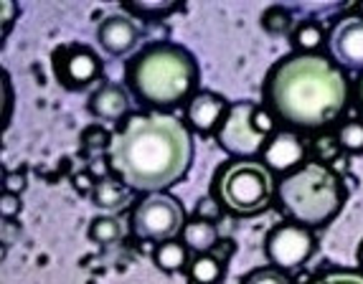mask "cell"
I'll return each instance as SVG.
<instances>
[{"instance_id":"6da1fadb","label":"cell","mask_w":363,"mask_h":284,"mask_svg":"<svg viewBox=\"0 0 363 284\" xmlns=\"http://www.w3.org/2000/svg\"><path fill=\"white\" fill-rule=\"evenodd\" d=\"M107 160L128 188L140 193H163L191 170L194 137L173 115H133L112 137Z\"/></svg>"},{"instance_id":"7a4b0ae2","label":"cell","mask_w":363,"mask_h":284,"mask_svg":"<svg viewBox=\"0 0 363 284\" xmlns=\"http://www.w3.org/2000/svg\"><path fill=\"white\" fill-rule=\"evenodd\" d=\"M264 99L292 127L320 130L345 112L348 76L335 61L295 54L274 64L264 81Z\"/></svg>"},{"instance_id":"3957f363","label":"cell","mask_w":363,"mask_h":284,"mask_svg":"<svg viewBox=\"0 0 363 284\" xmlns=\"http://www.w3.org/2000/svg\"><path fill=\"white\" fill-rule=\"evenodd\" d=\"M199 81L194 54L178 43H155L140 51L128 67V84L140 102L176 107L191 97Z\"/></svg>"},{"instance_id":"277c9868","label":"cell","mask_w":363,"mask_h":284,"mask_svg":"<svg viewBox=\"0 0 363 284\" xmlns=\"http://www.w3.org/2000/svg\"><path fill=\"white\" fill-rule=\"evenodd\" d=\"M279 203L295 224L325 226L343 208L345 191L340 178L323 163H308L277 188Z\"/></svg>"},{"instance_id":"5b68a950","label":"cell","mask_w":363,"mask_h":284,"mask_svg":"<svg viewBox=\"0 0 363 284\" xmlns=\"http://www.w3.org/2000/svg\"><path fill=\"white\" fill-rule=\"evenodd\" d=\"M274 193L272 173L264 163L255 160H234L218 170L213 195L236 216H257L262 213Z\"/></svg>"},{"instance_id":"8992f818","label":"cell","mask_w":363,"mask_h":284,"mask_svg":"<svg viewBox=\"0 0 363 284\" xmlns=\"http://www.w3.org/2000/svg\"><path fill=\"white\" fill-rule=\"evenodd\" d=\"M133 234L143 242H173V236L186 229V211L173 195L147 193L133 208Z\"/></svg>"},{"instance_id":"52a82bcc","label":"cell","mask_w":363,"mask_h":284,"mask_svg":"<svg viewBox=\"0 0 363 284\" xmlns=\"http://www.w3.org/2000/svg\"><path fill=\"white\" fill-rule=\"evenodd\" d=\"M257 104L236 102L226 109V117L216 132L218 147L234 157H252L269 142L267 135L257 127Z\"/></svg>"},{"instance_id":"ba28073f","label":"cell","mask_w":363,"mask_h":284,"mask_svg":"<svg viewBox=\"0 0 363 284\" xmlns=\"http://www.w3.org/2000/svg\"><path fill=\"white\" fill-rule=\"evenodd\" d=\"M315 249H318V242L313 231L303 224H279L264 239L267 259L279 272H295L303 264H308Z\"/></svg>"},{"instance_id":"9c48e42d","label":"cell","mask_w":363,"mask_h":284,"mask_svg":"<svg viewBox=\"0 0 363 284\" xmlns=\"http://www.w3.org/2000/svg\"><path fill=\"white\" fill-rule=\"evenodd\" d=\"M143 38V25L138 18L128 13H109L97 28V41L109 56L125 59L140 46Z\"/></svg>"},{"instance_id":"30bf717a","label":"cell","mask_w":363,"mask_h":284,"mask_svg":"<svg viewBox=\"0 0 363 284\" xmlns=\"http://www.w3.org/2000/svg\"><path fill=\"white\" fill-rule=\"evenodd\" d=\"M330 54L340 69L363 72V16H345L330 30Z\"/></svg>"},{"instance_id":"8fae6325","label":"cell","mask_w":363,"mask_h":284,"mask_svg":"<svg viewBox=\"0 0 363 284\" xmlns=\"http://www.w3.org/2000/svg\"><path fill=\"white\" fill-rule=\"evenodd\" d=\"M54 67L61 84L69 86V89H84L102 74V64H99L97 54L86 46L64 49L61 54H56Z\"/></svg>"},{"instance_id":"7c38bea8","label":"cell","mask_w":363,"mask_h":284,"mask_svg":"<svg viewBox=\"0 0 363 284\" xmlns=\"http://www.w3.org/2000/svg\"><path fill=\"white\" fill-rule=\"evenodd\" d=\"M188 125L199 135H211L216 127H221V122L226 117V99L213 94V91H199L191 102H188Z\"/></svg>"},{"instance_id":"4fadbf2b","label":"cell","mask_w":363,"mask_h":284,"mask_svg":"<svg viewBox=\"0 0 363 284\" xmlns=\"http://www.w3.org/2000/svg\"><path fill=\"white\" fill-rule=\"evenodd\" d=\"M305 145L295 132H277L264 145V165L277 173H287L303 163Z\"/></svg>"},{"instance_id":"5bb4252c","label":"cell","mask_w":363,"mask_h":284,"mask_svg":"<svg viewBox=\"0 0 363 284\" xmlns=\"http://www.w3.org/2000/svg\"><path fill=\"white\" fill-rule=\"evenodd\" d=\"M130 112V94L120 84H104L89 99V115L99 122H120Z\"/></svg>"},{"instance_id":"9a60e30c","label":"cell","mask_w":363,"mask_h":284,"mask_svg":"<svg viewBox=\"0 0 363 284\" xmlns=\"http://www.w3.org/2000/svg\"><path fill=\"white\" fill-rule=\"evenodd\" d=\"M183 244H186L188 249L199 251V254L213 251L218 244V231H216V226H213V221L196 218V221L186 224V229H183Z\"/></svg>"},{"instance_id":"2e32d148","label":"cell","mask_w":363,"mask_h":284,"mask_svg":"<svg viewBox=\"0 0 363 284\" xmlns=\"http://www.w3.org/2000/svg\"><path fill=\"white\" fill-rule=\"evenodd\" d=\"M91 200L102 211H120L128 203V188L125 183H117L115 178H102L91 191Z\"/></svg>"},{"instance_id":"e0dca14e","label":"cell","mask_w":363,"mask_h":284,"mask_svg":"<svg viewBox=\"0 0 363 284\" xmlns=\"http://www.w3.org/2000/svg\"><path fill=\"white\" fill-rule=\"evenodd\" d=\"M188 261V246L181 242H163L155 249V264L163 272H178Z\"/></svg>"},{"instance_id":"ac0fdd59","label":"cell","mask_w":363,"mask_h":284,"mask_svg":"<svg viewBox=\"0 0 363 284\" xmlns=\"http://www.w3.org/2000/svg\"><path fill=\"white\" fill-rule=\"evenodd\" d=\"M224 277V261L218 256L199 254L191 264V279L194 284H216Z\"/></svg>"},{"instance_id":"d6986e66","label":"cell","mask_w":363,"mask_h":284,"mask_svg":"<svg viewBox=\"0 0 363 284\" xmlns=\"http://www.w3.org/2000/svg\"><path fill=\"white\" fill-rule=\"evenodd\" d=\"M122 236H125V229H122L120 221L112 216H99L89 224V239L97 244H104V246L120 242Z\"/></svg>"},{"instance_id":"ffe728a7","label":"cell","mask_w":363,"mask_h":284,"mask_svg":"<svg viewBox=\"0 0 363 284\" xmlns=\"http://www.w3.org/2000/svg\"><path fill=\"white\" fill-rule=\"evenodd\" d=\"M262 28H264L267 33H272V36H285V33H290V28H292L290 11H285V8H279V6L267 8V11L262 13Z\"/></svg>"},{"instance_id":"44dd1931","label":"cell","mask_w":363,"mask_h":284,"mask_svg":"<svg viewBox=\"0 0 363 284\" xmlns=\"http://www.w3.org/2000/svg\"><path fill=\"white\" fill-rule=\"evenodd\" d=\"M338 145L340 150L361 155L363 152V122H348L338 132Z\"/></svg>"},{"instance_id":"7402d4cb","label":"cell","mask_w":363,"mask_h":284,"mask_svg":"<svg viewBox=\"0 0 363 284\" xmlns=\"http://www.w3.org/2000/svg\"><path fill=\"white\" fill-rule=\"evenodd\" d=\"M323 38H325V33H323L320 25L313 23V21H310V23H303L295 33L297 49H303V51H315L323 43Z\"/></svg>"},{"instance_id":"603a6c76","label":"cell","mask_w":363,"mask_h":284,"mask_svg":"<svg viewBox=\"0 0 363 284\" xmlns=\"http://www.w3.org/2000/svg\"><path fill=\"white\" fill-rule=\"evenodd\" d=\"M82 142H84L86 150H104L112 145V135L102 127V125H89V127L82 132Z\"/></svg>"},{"instance_id":"cb8c5ba5","label":"cell","mask_w":363,"mask_h":284,"mask_svg":"<svg viewBox=\"0 0 363 284\" xmlns=\"http://www.w3.org/2000/svg\"><path fill=\"white\" fill-rule=\"evenodd\" d=\"M242 284H292V279L279 269H255L252 274L244 277Z\"/></svg>"},{"instance_id":"d4e9b609","label":"cell","mask_w":363,"mask_h":284,"mask_svg":"<svg viewBox=\"0 0 363 284\" xmlns=\"http://www.w3.org/2000/svg\"><path fill=\"white\" fill-rule=\"evenodd\" d=\"M315 150H318V155L323 157V163H328V160H333V157H335V152L340 150V145H338V140H335V137L325 135V137L315 140Z\"/></svg>"},{"instance_id":"484cf974","label":"cell","mask_w":363,"mask_h":284,"mask_svg":"<svg viewBox=\"0 0 363 284\" xmlns=\"http://www.w3.org/2000/svg\"><path fill=\"white\" fill-rule=\"evenodd\" d=\"M315 284H363V274H353V272H335L323 277L320 282Z\"/></svg>"},{"instance_id":"4316f807","label":"cell","mask_w":363,"mask_h":284,"mask_svg":"<svg viewBox=\"0 0 363 284\" xmlns=\"http://www.w3.org/2000/svg\"><path fill=\"white\" fill-rule=\"evenodd\" d=\"M21 211V198L16 193H3V198H0V213L6 218H13V216H18Z\"/></svg>"},{"instance_id":"83f0119b","label":"cell","mask_w":363,"mask_h":284,"mask_svg":"<svg viewBox=\"0 0 363 284\" xmlns=\"http://www.w3.org/2000/svg\"><path fill=\"white\" fill-rule=\"evenodd\" d=\"M130 11H138L140 16H147V13H168L176 8V3H135V6H128Z\"/></svg>"},{"instance_id":"f1b7e54d","label":"cell","mask_w":363,"mask_h":284,"mask_svg":"<svg viewBox=\"0 0 363 284\" xmlns=\"http://www.w3.org/2000/svg\"><path fill=\"white\" fill-rule=\"evenodd\" d=\"M196 216L203 218V221H213L218 216V206L213 200H199V206H196Z\"/></svg>"},{"instance_id":"f546056e","label":"cell","mask_w":363,"mask_h":284,"mask_svg":"<svg viewBox=\"0 0 363 284\" xmlns=\"http://www.w3.org/2000/svg\"><path fill=\"white\" fill-rule=\"evenodd\" d=\"M26 188V178H23V173H8L6 176V191L8 193H16L18 195L21 191Z\"/></svg>"},{"instance_id":"4dcf8cb0","label":"cell","mask_w":363,"mask_h":284,"mask_svg":"<svg viewBox=\"0 0 363 284\" xmlns=\"http://www.w3.org/2000/svg\"><path fill=\"white\" fill-rule=\"evenodd\" d=\"M18 13V8L13 6V3H3V36H8V30H11V23H13V16Z\"/></svg>"},{"instance_id":"1f68e13d","label":"cell","mask_w":363,"mask_h":284,"mask_svg":"<svg viewBox=\"0 0 363 284\" xmlns=\"http://www.w3.org/2000/svg\"><path fill=\"white\" fill-rule=\"evenodd\" d=\"M74 186H77L79 193H86V191H94V186H91V178L86 176V173H79V176L74 178Z\"/></svg>"},{"instance_id":"d6a6232c","label":"cell","mask_w":363,"mask_h":284,"mask_svg":"<svg viewBox=\"0 0 363 284\" xmlns=\"http://www.w3.org/2000/svg\"><path fill=\"white\" fill-rule=\"evenodd\" d=\"M356 102H358V109L363 112V76L361 81H358V89H356Z\"/></svg>"},{"instance_id":"836d02e7","label":"cell","mask_w":363,"mask_h":284,"mask_svg":"<svg viewBox=\"0 0 363 284\" xmlns=\"http://www.w3.org/2000/svg\"><path fill=\"white\" fill-rule=\"evenodd\" d=\"M358 264H361V269H363V242H361V249H358Z\"/></svg>"}]
</instances>
